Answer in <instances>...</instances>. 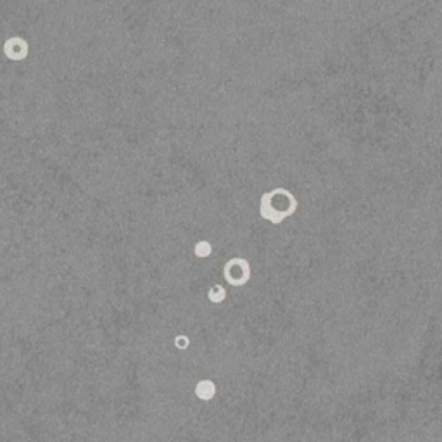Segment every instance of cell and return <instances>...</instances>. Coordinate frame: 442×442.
<instances>
[{
  "mask_svg": "<svg viewBox=\"0 0 442 442\" xmlns=\"http://www.w3.org/2000/svg\"><path fill=\"white\" fill-rule=\"evenodd\" d=\"M4 52L12 61L24 59L28 54V44L23 38H9L4 45Z\"/></svg>",
  "mask_w": 442,
  "mask_h": 442,
  "instance_id": "obj_3",
  "label": "cell"
},
{
  "mask_svg": "<svg viewBox=\"0 0 442 442\" xmlns=\"http://www.w3.org/2000/svg\"><path fill=\"white\" fill-rule=\"evenodd\" d=\"M209 253H211V245L207 244V242H201V244L195 245V254H197L199 257L209 256Z\"/></svg>",
  "mask_w": 442,
  "mask_h": 442,
  "instance_id": "obj_6",
  "label": "cell"
},
{
  "mask_svg": "<svg viewBox=\"0 0 442 442\" xmlns=\"http://www.w3.org/2000/svg\"><path fill=\"white\" fill-rule=\"evenodd\" d=\"M230 263L235 266V269H233L232 266L226 263L225 273L233 271L235 275L228 276L226 280H228L232 285H237V287H242V285H245V282H247L249 276H251V266H249V263L245 259H242V257H237V259H230Z\"/></svg>",
  "mask_w": 442,
  "mask_h": 442,
  "instance_id": "obj_2",
  "label": "cell"
},
{
  "mask_svg": "<svg viewBox=\"0 0 442 442\" xmlns=\"http://www.w3.org/2000/svg\"><path fill=\"white\" fill-rule=\"evenodd\" d=\"M296 207H297L296 197L290 192L285 193L284 201L278 202V204L273 201V197L269 193H266L265 197L261 199V216L266 218L271 223H282L287 216L294 214Z\"/></svg>",
  "mask_w": 442,
  "mask_h": 442,
  "instance_id": "obj_1",
  "label": "cell"
},
{
  "mask_svg": "<svg viewBox=\"0 0 442 442\" xmlns=\"http://www.w3.org/2000/svg\"><path fill=\"white\" fill-rule=\"evenodd\" d=\"M225 288L221 287V285H214L213 288L209 290V300L211 302H223L225 300Z\"/></svg>",
  "mask_w": 442,
  "mask_h": 442,
  "instance_id": "obj_5",
  "label": "cell"
},
{
  "mask_svg": "<svg viewBox=\"0 0 442 442\" xmlns=\"http://www.w3.org/2000/svg\"><path fill=\"white\" fill-rule=\"evenodd\" d=\"M214 392H216V387H214V383L209 382V380H202V382H199L197 387H195V394H197V397L204 399V401L213 399Z\"/></svg>",
  "mask_w": 442,
  "mask_h": 442,
  "instance_id": "obj_4",
  "label": "cell"
},
{
  "mask_svg": "<svg viewBox=\"0 0 442 442\" xmlns=\"http://www.w3.org/2000/svg\"><path fill=\"white\" fill-rule=\"evenodd\" d=\"M174 344H176V347H180V349H185L187 346H189V339H187L185 335H182V337H176V340H174Z\"/></svg>",
  "mask_w": 442,
  "mask_h": 442,
  "instance_id": "obj_7",
  "label": "cell"
}]
</instances>
